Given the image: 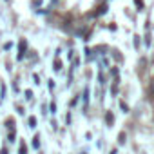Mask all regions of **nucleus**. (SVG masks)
Listing matches in <instances>:
<instances>
[{
  "instance_id": "nucleus-1",
  "label": "nucleus",
  "mask_w": 154,
  "mask_h": 154,
  "mask_svg": "<svg viewBox=\"0 0 154 154\" xmlns=\"http://www.w3.org/2000/svg\"><path fill=\"white\" fill-rule=\"evenodd\" d=\"M24 51H26V42H20V53H18V60H22V56H24Z\"/></svg>"
},
{
  "instance_id": "nucleus-2",
  "label": "nucleus",
  "mask_w": 154,
  "mask_h": 154,
  "mask_svg": "<svg viewBox=\"0 0 154 154\" xmlns=\"http://www.w3.org/2000/svg\"><path fill=\"white\" fill-rule=\"evenodd\" d=\"M120 143H122V145L125 143V132H122V134H120Z\"/></svg>"
},
{
  "instance_id": "nucleus-3",
  "label": "nucleus",
  "mask_w": 154,
  "mask_h": 154,
  "mask_svg": "<svg viewBox=\"0 0 154 154\" xmlns=\"http://www.w3.org/2000/svg\"><path fill=\"white\" fill-rule=\"evenodd\" d=\"M26 150H27V147L22 143V145H20V154H26Z\"/></svg>"
},
{
  "instance_id": "nucleus-4",
  "label": "nucleus",
  "mask_w": 154,
  "mask_h": 154,
  "mask_svg": "<svg viewBox=\"0 0 154 154\" xmlns=\"http://www.w3.org/2000/svg\"><path fill=\"white\" fill-rule=\"evenodd\" d=\"M35 123H36V120H35V118H29V125L35 127Z\"/></svg>"
}]
</instances>
